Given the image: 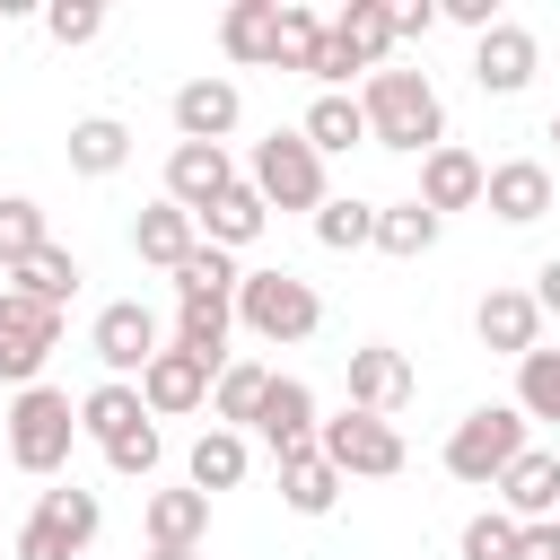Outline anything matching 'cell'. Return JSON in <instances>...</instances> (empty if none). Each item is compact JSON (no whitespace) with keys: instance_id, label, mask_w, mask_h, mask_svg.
<instances>
[{"instance_id":"cell-1","label":"cell","mask_w":560,"mask_h":560,"mask_svg":"<svg viewBox=\"0 0 560 560\" xmlns=\"http://www.w3.org/2000/svg\"><path fill=\"white\" fill-rule=\"evenodd\" d=\"M359 105H368V140H376V149H394V158L446 149V105H438L429 70H394V61H385V70H368Z\"/></svg>"},{"instance_id":"cell-2","label":"cell","mask_w":560,"mask_h":560,"mask_svg":"<svg viewBox=\"0 0 560 560\" xmlns=\"http://www.w3.org/2000/svg\"><path fill=\"white\" fill-rule=\"evenodd\" d=\"M70 446H79V402H70L61 385H26V394H9V420H0V455H9L18 472L52 481V472L70 464Z\"/></svg>"},{"instance_id":"cell-3","label":"cell","mask_w":560,"mask_h":560,"mask_svg":"<svg viewBox=\"0 0 560 560\" xmlns=\"http://www.w3.org/2000/svg\"><path fill=\"white\" fill-rule=\"evenodd\" d=\"M525 429H534V420H525L516 402H481V411H464V420L446 429L438 464H446V472H455L464 490H499V472H508V464H516V455L534 446Z\"/></svg>"},{"instance_id":"cell-4","label":"cell","mask_w":560,"mask_h":560,"mask_svg":"<svg viewBox=\"0 0 560 560\" xmlns=\"http://www.w3.org/2000/svg\"><path fill=\"white\" fill-rule=\"evenodd\" d=\"M236 324H245L254 341L289 350V341H315V332H324V298H315V280L262 262V271H245V289H236Z\"/></svg>"},{"instance_id":"cell-5","label":"cell","mask_w":560,"mask_h":560,"mask_svg":"<svg viewBox=\"0 0 560 560\" xmlns=\"http://www.w3.org/2000/svg\"><path fill=\"white\" fill-rule=\"evenodd\" d=\"M315 446H324V464H332L341 481H394V472L411 464L402 429H394V420H376V411H350V402L315 429Z\"/></svg>"},{"instance_id":"cell-6","label":"cell","mask_w":560,"mask_h":560,"mask_svg":"<svg viewBox=\"0 0 560 560\" xmlns=\"http://www.w3.org/2000/svg\"><path fill=\"white\" fill-rule=\"evenodd\" d=\"M96 525H105V508H96V490H35V508H26V525H18V542H9V560H79L88 542H96Z\"/></svg>"},{"instance_id":"cell-7","label":"cell","mask_w":560,"mask_h":560,"mask_svg":"<svg viewBox=\"0 0 560 560\" xmlns=\"http://www.w3.org/2000/svg\"><path fill=\"white\" fill-rule=\"evenodd\" d=\"M245 184L271 201V210H324L332 201V184H324V158L306 149V131L289 122V131H271V140H254V166H245Z\"/></svg>"},{"instance_id":"cell-8","label":"cell","mask_w":560,"mask_h":560,"mask_svg":"<svg viewBox=\"0 0 560 560\" xmlns=\"http://www.w3.org/2000/svg\"><path fill=\"white\" fill-rule=\"evenodd\" d=\"M88 350H96V368H105V376L140 385V368L166 350V324H158L140 298H114V306H96V324H88Z\"/></svg>"},{"instance_id":"cell-9","label":"cell","mask_w":560,"mask_h":560,"mask_svg":"<svg viewBox=\"0 0 560 560\" xmlns=\"http://www.w3.org/2000/svg\"><path fill=\"white\" fill-rule=\"evenodd\" d=\"M61 350V315L52 306H35V298H18V289H0V385H44V359Z\"/></svg>"},{"instance_id":"cell-10","label":"cell","mask_w":560,"mask_h":560,"mask_svg":"<svg viewBox=\"0 0 560 560\" xmlns=\"http://www.w3.org/2000/svg\"><path fill=\"white\" fill-rule=\"evenodd\" d=\"M534 70H542L534 26L499 18L490 35H472V88H481V96H525V88H534Z\"/></svg>"},{"instance_id":"cell-11","label":"cell","mask_w":560,"mask_h":560,"mask_svg":"<svg viewBox=\"0 0 560 560\" xmlns=\"http://www.w3.org/2000/svg\"><path fill=\"white\" fill-rule=\"evenodd\" d=\"M245 122V88L228 70H201L175 88V140H201V149H228V131Z\"/></svg>"},{"instance_id":"cell-12","label":"cell","mask_w":560,"mask_h":560,"mask_svg":"<svg viewBox=\"0 0 560 560\" xmlns=\"http://www.w3.org/2000/svg\"><path fill=\"white\" fill-rule=\"evenodd\" d=\"M341 376H350V411H376V420H394V411L411 402V385H420V368H411L394 341H359V350L341 359Z\"/></svg>"},{"instance_id":"cell-13","label":"cell","mask_w":560,"mask_h":560,"mask_svg":"<svg viewBox=\"0 0 560 560\" xmlns=\"http://www.w3.org/2000/svg\"><path fill=\"white\" fill-rule=\"evenodd\" d=\"M315 429H324V411H315V385L271 368V385H262V411H254V438H262L271 455H298V446H315Z\"/></svg>"},{"instance_id":"cell-14","label":"cell","mask_w":560,"mask_h":560,"mask_svg":"<svg viewBox=\"0 0 560 560\" xmlns=\"http://www.w3.org/2000/svg\"><path fill=\"white\" fill-rule=\"evenodd\" d=\"M236 184H245V175H236L228 149H201V140H175V149H166V201H175V210L201 219V210H210L219 192H236Z\"/></svg>"},{"instance_id":"cell-15","label":"cell","mask_w":560,"mask_h":560,"mask_svg":"<svg viewBox=\"0 0 560 560\" xmlns=\"http://www.w3.org/2000/svg\"><path fill=\"white\" fill-rule=\"evenodd\" d=\"M481 210H490L499 228H534V219H551V166H542V158H499L490 184H481Z\"/></svg>"},{"instance_id":"cell-16","label":"cell","mask_w":560,"mask_h":560,"mask_svg":"<svg viewBox=\"0 0 560 560\" xmlns=\"http://www.w3.org/2000/svg\"><path fill=\"white\" fill-rule=\"evenodd\" d=\"M210 385H219V376H210L192 350H175V341L140 368V402H149V420H184V411H201V402H210Z\"/></svg>"},{"instance_id":"cell-17","label":"cell","mask_w":560,"mask_h":560,"mask_svg":"<svg viewBox=\"0 0 560 560\" xmlns=\"http://www.w3.org/2000/svg\"><path fill=\"white\" fill-rule=\"evenodd\" d=\"M472 332H481V350H499V359L542 350V306H534V289H481Z\"/></svg>"},{"instance_id":"cell-18","label":"cell","mask_w":560,"mask_h":560,"mask_svg":"<svg viewBox=\"0 0 560 560\" xmlns=\"http://www.w3.org/2000/svg\"><path fill=\"white\" fill-rule=\"evenodd\" d=\"M499 508H508L516 525H542V516H560V455H551V446H525V455L499 472Z\"/></svg>"},{"instance_id":"cell-19","label":"cell","mask_w":560,"mask_h":560,"mask_svg":"<svg viewBox=\"0 0 560 560\" xmlns=\"http://www.w3.org/2000/svg\"><path fill=\"white\" fill-rule=\"evenodd\" d=\"M481 184H490V166H481L472 149H455V140L420 158V201H429L438 219H446V210H481Z\"/></svg>"},{"instance_id":"cell-20","label":"cell","mask_w":560,"mask_h":560,"mask_svg":"<svg viewBox=\"0 0 560 560\" xmlns=\"http://www.w3.org/2000/svg\"><path fill=\"white\" fill-rule=\"evenodd\" d=\"M192 245H201V219H192V210H175L166 192H158V201L131 219V254H140V262H158L166 280L184 271V254H192Z\"/></svg>"},{"instance_id":"cell-21","label":"cell","mask_w":560,"mask_h":560,"mask_svg":"<svg viewBox=\"0 0 560 560\" xmlns=\"http://www.w3.org/2000/svg\"><path fill=\"white\" fill-rule=\"evenodd\" d=\"M140 534L149 542H175V551H201V534H210V490H149L140 499Z\"/></svg>"},{"instance_id":"cell-22","label":"cell","mask_w":560,"mask_h":560,"mask_svg":"<svg viewBox=\"0 0 560 560\" xmlns=\"http://www.w3.org/2000/svg\"><path fill=\"white\" fill-rule=\"evenodd\" d=\"M271 44H280V0H228V18H219V52L245 61V70H271Z\"/></svg>"},{"instance_id":"cell-23","label":"cell","mask_w":560,"mask_h":560,"mask_svg":"<svg viewBox=\"0 0 560 560\" xmlns=\"http://www.w3.org/2000/svg\"><path fill=\"white\" fill-rule=\"evenodd\" d=\"M131 429H149V402H140V385L105 376V385H88V394H79V438L114 446V438H131Z\"/></svg>"},{"instance_id":"cell-24","label":"cell","mask_w":560,"mask_h":560,"mask_svg":"<svg viewBox=\"0 0 560 560\" xmlns=\"http://www.w3.org/2000/svg\"><path fill=\"white\" fill-rule=\"evenodd\" d=\"M245 464H254V446H245V429H219V420H210V429L192 438V455H184V481L219 499V490H236V481H245Z\"/></svg>"},{"instance_id":"cell-25","label":"cell","mask_w":560,"mask_h":560,"mask_svg":"<svg viewBox=\"0 0 560 560\" xmlns=\"http://www.w3.org/2000/svg\"><path fill=\"white\" fill-rule=\"evenodd\" d=\"M332 44H341L359 70H385V61H394V9H385V0H350V9H332Z\"/></svg>"},{"instance_id":"cell-26","label":"cell","mask_w":560,"mask_h":560,"mask_svg":"<svg viewBox=\"0 0 560 560\" xmlns=\"http://www.w3.org/2000/svg\"><path fill=\"white\" fill-rule=\"evenodd\" d=\"M298 131H306V149H315V158H341V149H359V140H368V105H359V96L315 88V105L298 114Z\"/></svg>"},{"instance_id":"cell-27","label":"cell","mask_w":560,"mask_h":560,"mask_svg":"<svg viewBox=\"0 0 560 560\" xmlns=\"http://www.w3.org/2000/svg\"><path fill=\"white\" fill-rule=\"evenodd\" d=\"M122 166H131V131H122L114 114H79V122H70V175L105 184V175H122Z\"/></svg>"},{"instance_id":"cell-28","label":"cell","mask_w":560,"mask_h":560,"mask_svg":"<svg viewBox=\"0 0 560 560\" xmlns=\"http://www.w3.org/2000/svg\"><path fill=\"white\" fill-rule=\"evenodd\" d=\"M236 289H245V271H236V254L210 245V236H201V245L184 254V271H175V298H184V306H236Z\"/></svg>"},{"instance_id":"cell-29","label":"cell","mask_w":560,"mask_h":560,"mask_svg":"<svg viewBox=\"0 0 560 560\" xmlns=\"http://www.w3.org/2000/svg\"><path fill=\"white\" fill-rule=\"evenodd\" d=\"M271 464H280V499H289V516H332V499H341V472L324 464V446L271 455Z\"/></svg>"},{"instance_id":"cell-30","label":"cell","mask_w":560,"mask_h":560,"mask_svg":"<svg viewBox=\"0 0 560 560\" xmlns=\"http://www.w3.org/2000/svg\"><path fill=\"white\" fill-rule=\"evenodd\" d=\"M438 236H446V219H438V210H429L420 192H411V201H385V210H376V254H394V262H420V254H429Z\"/></svg>"},{"instance_id":"cell-31","label":"cell","mask_w":560,"mask_h":560,"mask_svg":"<svg viewBox=\"0 0 560 560\" xmlns=\"http://www.w3.org/2000/svg\"><path fill=\"white\" fill-rule=\"evenodd\" d=\"M262 228H271V201H262L254 184H236V192H219V201L201 210V236H210V245H228V254H245Z\"/></svg>"},{"instance_id":"cell-32","label":"cell","mask_w":560,"mask_h":560,"mask_svg":"<svg viewBox=\"0 0 560 560\" xmlns=\"http://www.w3.org/2000/svg\"><path fill=\"white\" fill-rule=\"evenodd\" d=\"M79 280H88V271H79V254H70V245H44L35 262H18V271H9V289H18V298H35V306H52V315L79 298Z\"/></svg>"},{"instance_id":"cell-33","label":"cell","mask_w":560,"mask_h":560,"mask_svg":"<svg viewBox=\"0 0 560 560\" xmlns=\"http://www.w3.org/2000/svg\"><path fill=\"white\" fill-rule=\"evenodd\" d=\"M228 332H236V306H175V332H166V341H175V350H192V359L219 376V368L236 359V350H228Z\"/></svg>"},{"instance_id":"cell-34","label":"cell","mask_w":560,"mask_h":560,"mask_svg":"<svg viewBox=\"0 0 560 560\" xmlns=\"http://www.w3.org/2000/svg\"><path fill=\"white\" fill-rule=\"evenodd\" d=\"M262 385H271V368H262V359H228V368H219V385H210V420H219V429H254Z\"/></svg>"},{"instance_id":"cell-35","label":"cell","mask_w":560,"mask_h":560,"mask_svg":"<svg viewBox=\"0 0 560 560\" xmlns=\"http://www.w3.org/2000/svg\"><path fill=\"white\" fill-rule=\"evenodd\" d=\"M44 245H52V219H44V201H26V192H0V271L35 262Z\"/></svg>"},{"instance_id":"cell-36","label":"cell","mask_w":560,"mask_h":560,"mask_svg":"<svg viewBox=\"0 0 560 560\" xmlns=\"http://www.w3.org/2000/svg\"><path fill=\"white\" fill-rule=\"evenodd\" d=\"M315 245H324V254H359V245H376V201L332 192V201L315 210Z\"/></svg>"},{"instance_id":"cell-37","label":"cell","mask_w":560,"mask_h":560,"mask_svg":"<svg viewBox=\"0 0 560 560\" xmlns=\"http://www.w3.org/2000/svg\"><path fill=\"white\" fill-rule=\"evenodd\" d=\"M516 411L560 429V350H525L516 359Z\"/></svg>"},{"instance_id":"cell-38","label":"cell","mask_w":560,"mask_h":560,"mask_svg":"<svg viewBox=\"0 0 560 560\" xmlns=\"http://www.w3.org/2000/svg\"><path fill=\"white\" fill-rule=\"evenodd\" d=\"M324 26H332V18H315V9L280 0V44H271V70H315V52H324Z\"/></svg>"},{"instance_id":"cell-39","label":"cell","mask_w":560,"mask_h":560,"mask_svg":"<svg viewBox=\"0 0 560 560\" xmlns=\"http://www.w3.org/2000/svg\"><path fill=\"white\" fill-rule=\"evenodd\" d=\"M455 551H464V560H516V516H508V508H481Z\"/></svg>"},{"instance_id":"cell-40","label":"cell","mask_w":560,"mask_h":560,"mask_svg":"<svg viewBox=\"0 0 560 560\" xmlns=\"http://www.w3.org/2000/svg\"><path fill=\"white\" fill-rule=\"evenodd\" d=\"M44 35H52L61 52H70V44H96V35H105V9H96V0H52V9H44Z\"/></svg>"},{"instance_id":"cell-41","label":"cell","mask_w":560,"mask_h":560,"mask_svg":"<svg viewBox=\"0 0 560 560\" xmlns=\"http://www.w3.org/2000/svg\"><path fill=\"white\" fill-rule=\"evenodd\" d=\"M105 464H114L122 481H149V472H158V420H149V429H131V438H114V446H105Z\"/></svg>"},{"instance_id":"cell-42","label":"cell","mask_w":560,"mask_h":560,"mask_svg":"<svg viewBox=\"0 0 560 560\" xmlns=\"http://www.w3.org/2000/svg\"><path fill=\"white\" fill-rule=\"evenodd\" d=\"M438 26V0H394V44H420Z\"/></svg>"},{"instance_id":"cell-43","label":"cell","mask_w":560,"mask_h":560,"mask_svg":"<svg viewBox=\"0 0 560 560\" xmlns=\"http://www.w3.org/2000/svg\"><path fill=\"white\" fill-rule=\"evenodd\" d=\"M516 560H560V516H542V525H516Z\"/></svg>"},{"instance_id":"cell-44","label":"cell","mask_w":560,"mask_h":560,"mask_svg":"<svg viewBox=\"0 0 560 560\" xmlns=\"http://www.w3.org/2000/svg\"><path fill=\"white\" fill-rule=\"evenodd\" d=\"M438 18H455V26L490 35V26H499V0H438Z\"/></svg>"},{"instance_id":"cell-45","label":"cell","mask_w":560,"mask_h":560,"mask_svg":"<svg viewBox=\"0 0 560 560\" xmlns=\"http://www.w3.org/2000/svg\"><path fill=\"white\" fill-rule=\"evenodd\" d=\"M534 306H542V315H560V254H542V262H534Z\"/></svg>"},{"instance_id":"cell-46","label":"cell","mask_w":560,"mask_h":560,"mask_svg":"<svg viewBox=\"0 0 560 560\" xmlns=\"http://www.w3.org/2000/svg\"><path fill=\"white\" fill-rule=\"evenodd\" d=\"M149 560H201V551H175V542H149Z\"/></svg>"},{"instance_id":"cell-47","label":"cell","mask_w":560,"mask_h":560,"mask_svg":"<svg viewBox=\"0 0 560 560\" xmlns=\"http://www.w3.org/2000/svg\"><path fill=\"white\" fill-rule=\"evenodd\" d=\"M551 140H560V114H551Z\"/></svg>"}]
</instances>
